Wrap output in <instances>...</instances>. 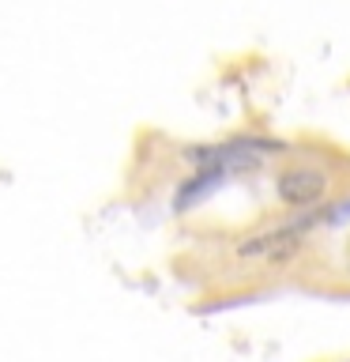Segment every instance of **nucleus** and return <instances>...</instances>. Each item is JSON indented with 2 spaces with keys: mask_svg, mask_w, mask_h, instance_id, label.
Returning a JSON list of instances; mask_svg holds the SVG:
<instances>
[{
  "mask_svg": "<svg viewBox=\"0 0 350 362\" xmlns=\"http://www.w3.org/2000/svg\"><path fill=\"white\" fill-rule=\"evenodd\" d=\"M275 189H279L282 204H290V208H309V204H320V197L327 192V177L320 170L298 166V170H286Z\"/></svg>",
  "mask_w": 350,
  "mask_h": 362,
  "instance_id": "obj_1",
  "label": "nucleus"
},
{
  "mask_svg": "<svg viewBox=\"0 0 350 362\" xmlns=\"http://www.w3.org/2000/svg\"><path fill=\"white\" fill-rule=\"evenodd\" d=\"M226 177H230L226 170H200L196 177L181 181V189H177V197H174V211H192V208H200V204L207 200L215 189L226 185Z\"/></svg>",
  "mask_w": 350,
  "mask_h": 362,
  "instance_id": "obj_2",
  "label": "nucleus"
}]
</instances>
